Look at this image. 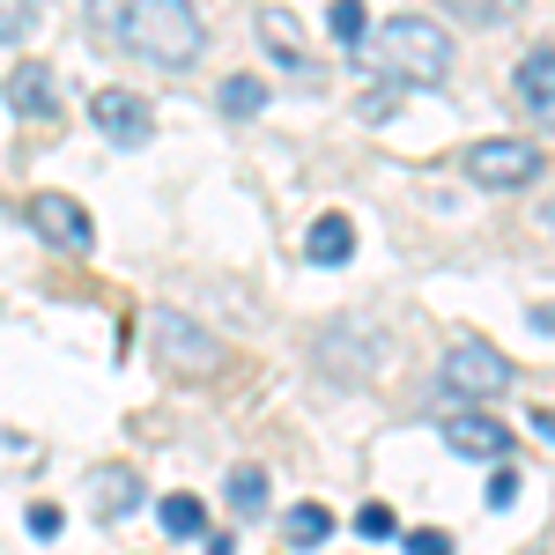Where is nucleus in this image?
<instances>
[{"instance_id": "f257e3e1", "label": "nucleus", "mask_w": 555, "mask_h": 555, "mask_svg": "<svg viewBox=\"0 0 555 555\" xmlns=\"http://www.w3.org/2000/svg\"><path fill=\"white\" fill-rule=\"evenodd\" d=\"M89 30L149 67H193L208 44V23L185 0H89Z\"/></svg>"}, {"instance_id": "f03ea898", "label": "nucleus", "mask_w": 555, "mask_h": 555, "mask_svg": "<svg viewBox=\"0 0 555 555\" xmlns=\"http://www.w3.org/2000/svg\"><path fill=\"white\" fill-rule=\"evenodd\" d=\"M378 67L392 75V82H444L452 75V38L437 30V23H423V15H392L378 30Z\"/></svg>"}, {"instance_id": "7ed1b4c3", "label": "nucleus", "mask_w": 555, "mask_h": 555, "mask_svg": "<svg viewBox=\"0 0 555 555\" xmlns=\"http://www.w3.org/2000/svg\"><path fill=\"white\" fill-rule=\"evenodd\" d=\"M444 392L467 400V408L496 400V392H512V356H504L496 341H481V334L452 341V348H444Z\"/></svg>"}, {"instance_id": "20e7f679", "label": "nucleus", "mask_w": 555, "mask_h": 555, "mask_svg": "<svg viewBox=\"0 0 555 555\" xmlns=\"http://www.w3.org/2000/svg\"><path fill=\"white\" fill-rule=\"evenodd\" d=\"M156 356H164V371H171V378H215L230 348L215 341L201 319H185V311H164V319H156Z\"/></svg>"}, {"instance_id": "39448f33", "label": "nucleus", "mask_w": 555, "mask_h": 555, "mask_svg": "<svg viewBox=\"0 0 555 555\" xmlns=\"http://www.w3.org/2000/svg\"><path fill=\"white\" fill-rule=\"evenodd\" d=\"M30 230H38L44 245L75 253V259L96 253V222H89V208H82V201H67V193H30Z\"/></svg>"}, {"instance_id": "423d86ee", "label": "nucleus", "mask_w": 555, "mask_h": 555, "mask_svg": "<svg viewBox=\"0 0 555 555\" xmlns=\"http://www.w3.org/2000/svg\"><path fill=\"white\" fill-rule=\"evenodd\" d=\"M467 178L474 185H533L541 178V149L533 141H474L467 149Z\"/></svg>"}, {"instance_id": "0eeeda50", "label": "nucleus", "mask_w": 555, "mask_h": 555, "mask_svg": "<svg viewBox=\"0 0 555 555\" xmlns=\"http://www.w3.org/2000/svg\"><path fill=\"white\" fill-rule=\"evenodd\" d=\"M89 119H96V133H104V141H119V149L156 141V112H149V96H133V89H96Z\"/></svg>"}, {"instance_id": "6e6552de", "label": "nucleus", "mask_w": 555, "mask_h": 555, "mask_svg": "<svg viewBox=\"0 0 555 555\" xmlns=\"http://www.w3.org/2000/svg\"><path fill=\"white\" fill-rule=\"evenodd\" d=\"M444 444L460 452V460H512V429L496 423V415H481V408H460L452 423H444Z\"/></svg>"}, {"instance_id": "1a4fd4ad", "label": "nucleus", "mask_w": 555, "mask_h": 555, "mask_svg": "<svg viewBox=\"0 0 555 555\" xmlns=\"http://www.w3.org/2000/svg\"><path fill=\"white\" fill-rule=\"evenodd\" d=\"M0 96H8L15 119H60V75L38 67V60H23V67L0 82Z\"/></svg>"}, {"instance_id": "9d476101", "label": "nucleus", "mask_w": 555, "mask_h": 555, "mask_svg": "<svg viewBox=\"0 0 555 555\" xmlns=\"http://www.w3.org/2000/svg\"><path fill=\"white\" fill-rule=\"evenodd\" d=\"M512 82H518V96H526V112L548 127V119H555V52H548V44H533V52L518 60Z\"/></svg>"}, {"instance_id": "9b49d317", "label": "nucleus", "mask_w": 555, "mask_h": 555, "mask_svg": "<svg viewBox=\"0 0 555 555\" xmlns=\"http://www.w3.org/2000/svg\"><path fill=\"white\" fill-rule=\"evenodd\" d=\"M304 253H311V267H348V253H356V222H348V215H319L311 237H304Z\"/></svg>"}, {"instance_id": "f8f14e48", "label": "nucleus", "mask_w": 555, "mask_h": 555, "mask_svg": "<svg viewBox=\"0 0 555 555\" xmlns=\"http://www.w3.org/2000/svg\"><path fill=\"white\" fill-rule=\"evenodd\" d=\"M259 44H267V52H274V60H282V67H311V60H304V38H297V23H289V15H282V8H267V15H259Z\"/></svg>"}, {"instance_id": "ddd939ff", "label": "nucleus", "mask_w": 555, "mask_h": 555, "mask_svg": "<svg viewBox=\"0 0 555 555\" xmlns=\"http://www.w3.org/2000/svg\"><path fill=\"white\" fill-rule=\"evenodd\" d=\"M326 30H334L341 52H363V38H371V8H363V0H334V8H326Z\"/></svg>"}, {"instance_id": "4468645a", "label": "nucleus", "mask_w": 555, "mask_h": 555, "mask_svg": "<svg viewBox=\"0 0 555 555\" xmlns=\"http://www.w3.org/2000/svg\"><path fill=\"white\" fill-rule=\"evenodd\" d=\"M133 504H141V481H133L127 467H112V474H96V512L104 518H127Z\"/></svg>"}, {"instance_id": "2eb2a0df", "label": "nucleus", "mask_w": 555, "mask_h": 555, "mask_svg": "<svg viewBox=\"0 0 555 555\" xmlns=\"http://www.w3.org/2000/svg\"><path fill=\"white\" fill-rule=\"evenodd\" d=\"M230 512H237V518L267 512V467H237V474H230Z\"/></svg>"}, {"instance_id": "dca6fc26", "label": "nucleus", "mask_w": 555, "mask_h": 555, "mask_svg": "<svg viewBox=\"0 0 555 555\" xmlns=\"http://www.w3.org/2000/svg\"><path fill=\"white\" fill-rule=\"evenodd\" d=\"M164 533H171V541H193V533H201V526H208V512H201V496H164Z\"/></svg>"}, {"instance_id": "f3484780", "label": "nucleus", "mask_w": 555, "mask_h": 555, "mask_svg": "<svg viewBox=\"0 0 555 555\" xmlns=\"http://www.w3.org/2000/svg\"><path fill=\"white\" fill-rule=\"evenodd\" d=\"M222 112H230V119H253V112H267V82H253V75H230V82H222Z\"/></svg>"}, {"instance_id": "a211bd4d", "label": "nucleus", "mask_w": 555, "mask_h": 555, "mask_svg": "<svg viewBox=\"0 0 555 555\" xmlns=\"http://www.w3.org/2000/svg\"><path fill=\"white\" fill-rule=\"evenodd\" d=\"M38 15H44V0H0V44L30 38V30H38Z\"/></svg>"}, {"instance_id": "6ab92c4d", "label": "nucleus", "mask_w": 555, "mask_h": 555, "mask_svg": "<svg viewBox=\"0 0 555 555\" xmlns=\"http://www.w3.org/2000/svg\"><path fill=\"white\" fill-rule=\"evenodd\" d=\"M326 533H334V512H319V504H297V512H289V541H297V548H319Z\"/></svg>"}, {"instance_id": "aec40b11", "label": "nucleus", "mask_w": 555, "mask_h": 555, "mask_svg": "<svg viewBox=\"0 0 555 555\" xmlns=\"http://www.w3.org/2000/svg\"><path fill=\"white\" fill-rule=\"evenodd\" d=\"M444 15H452V23H467V30H489V23L504 15V0H444Z\"/></svg>"}, {"instance_id": "412c9836", "label": "nucleus", "mask_w": 555, "mask_h": 555, "mask_svg": "<svg viewBox=\"0 0 555 555\" xmlns=\"http://www.w3.org/2000/svg\"><path fill=\"white\" fill-rule=\"evenodd\" d=\"M30 533H38V541H60V533H67V512H60V504H30Z\"/></svg>"}, {"instance_id": "4be33fe9", "label": "nucleus", "mask_w": 555, "mask_h": 555, "mask_svg": "<svg viewBox=\"0 0 555 555\" xmlns=\"http://www.w3.org/2000/svg\"><path fill=\"white\" fill-rule=\"evenodd\" d=\"M356 533H363V541H385V533H392V512H385V504H363V512H356Z\"/></svg>"}, {"instance_id": "5701e85b", "label": "nucleus", "mask_w": 555, "mask_h": 555, "mask_svg": "<svg viewBox=\"0 0 555 555\" xmlns=\"http://www.w3.org/2000/svg\"><path fill=\"white\" fill-rule=\"evenodd\" d=\"M408 555H452V533H437V526H415V533H408Z\"/></svg>"}, {"instance_id": "b1692460", "label": "nucleus", "mask_w": 555, "mask_h": 555, "mask_svg": "<svg viewBox=\"0 0 555 555\" xmlns=\"http://www.w3.org/2000/svg\"><path fill=\"white\" fill-rule=\"evenodd\" d=\"M518 496V474L512 467H496V481H489V504H496V512H504V504H512Z\"/></svg>"}]
</instances>
